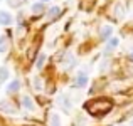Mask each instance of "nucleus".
<instances>
[{
    "mask_svg": "<svg viewBox=\"0 0 133 126\" xmlns=\"http://www.w3.org/2000/svg\"><path fill=\"white\" fill-rule=\"evenodd\" d=\"M113 101L108 97H96V99H89L84 103V111L93 118H103L113 109Z\"/></svg>",
    "mask_w": 133,
    "mask_h": 126,
    "instance_id": "f257e3e1",
    "label": "nucleus"
},
{
    "mask_svg": "<svg viewBox=\"0 0 133 126\" xmlns=\"http://www.w3.org/2000/svg\"><path fill=\"white\" fill-rule=\"evenodd\" d=\"M56 101H57V106L61 108L64 113H69V111L72 109V103H71V99H69L68 94H59Z\"/></svg>",
    "mask_w": 133,
    "mask_h": 126,
    "instance_id": "f03ea898",
    "label": "nucleus"
},
{
    "mask_svg": "<svg viewBox=\"0 0 133 126\" xmlns=\"http://www.w3.org/2000/svg\"><path fill=\"white\" fill-rule=\"evenodd\" d=\"M89 81V76L86 71H79L78 74H76V79H74V87L76 89H83V87H86V84Z\"/></svg>",
    "mask_w": 133,
    "mask_h": 126,
    "instance_id": "7ed1b4c3",
    "label": "nucleus"
},
{
    "mask_svg": "<svg viewBox=\"0 0 133 126\" xmlns=\"http://www.w3.org/2000/svg\"><path fill=\"white\" fill-rule=\"evenodd\" d=\"M118 45H120V39H118V37H111V39H108L106 40V49H104V55L111 54Z\"/></svg>",
    "mask_w": 133,
    "mask_h": 126,
    "instance_id": "20e7f679",
    "label": "nucleus"
},
{
    "mask_svg": "<svg viewBox=\"0 0 133 126\" xmlns=\"http://www.w3.org/2000/svg\"><path fill=\"white\" fill-rule=\"evenodd\" d=\"M113 37V27L111 25H103L99 29V39L101 40H108Z\"/></svg>",
    "mask_w": 133,
    "mask_h": 126,
    "instance_id": "39448f33",
    "label": "nucleus"
},
{
    "mask_svg": "<svg viewBox=\"0 0 133 126\" xmlns=\"http://www.w3.org/2000/svg\"><path fill=\"white\" fill-rule=\"evenodd\" d=\"M14 20L12 13L7 12V10H0V25H10Z\"/></svg>",
    "mask_w": 133,
    "mask_h": 126,
    "instance_id": "423d86ee",
    "label": "nucleus"
},
{
    "mask_svg": "<svg viewBox=\"0 0 133 126\" xmlns=\"http://www.w3.org/2000/svg\"><path fill=\"white\" fill-rule=\"evenodd\" d=\"M0 111H3V113H7V114H15V106H12L10 104V101H2L0 103Z\"/></svg>",
    "mask_w": 133,
    "mask_h": 126,
    "instance_id": "0eeeda50",
    "label": "nucleus"
},
{
    "mask_svg": "<svg viewBox=\"0 0 133 126\" xmlns=\"http://www.w3.org/2000/svg\"><path fill=\"white\" fill-rule=\"evenodd\" d=\"M30 10H32L34 15H41V13H44V12H45V5H44V2H36L32 7H30Z\"/></svg>",
    "mask_w": 133,
    "mask_h": 126,
    "instance_id": "6e6552de",
    "label": "nucleus"
},
{
    "mask_svg": "<svg viewBox=\"0 0 133 126\" xmlns=\"http://www.w3.org/2000/svg\"><path fill=\"white\" fill-rule=\"evenodd\" d=\"M19 89H20V81H19V79H14V81H10V84L7 86V93H9V94L19 93Z\"/></svg>",
    "mask_w": 133,
    "mask_h": 126,
    "instance_id": "1a4fd4ad",
    "label": "nucleus"
},
{
    "mask_svg": "<svg viewBox=\"0 0 133 126\" xmlns=\"http://www.w3.org/2000/svg\"><path fill=\"white\" fill-rule=\"evenodd\" d=\"M22 106L25 108V109H29V111L36 109V104H34V101H32L30 96H22Z\"/></svg>",
    "mask_w": 133,
    "mask_h": 126,
    "instance_id": "9d476101",
    "label": "nucleus"
},
{
    "mask_svg": "<svg viewBox=\"0 0 133 126\" xmlns=\"http://www.w3.org/2000/svg\"><path fill=\"white\" fill-rule=\"evenodd\" d=\"M61 15V7H51L49 9V12H47V19L49 20H54V19H57V17Z\"/></svg>",
    "mask_w": 133,
    "mask_h": 126,
    "instance_id": "9b49d317",
    "label": "nucleus"
},
{
    "mask_svg": "<svg viewBox=\"0 0 133 126\" xmlns=\"http://www.w3.org/2000/svg\"><path fill=\"white\" fill-rule=\"evenodd\" d=\"M9 51V37L0 36V54H5Z\"/></svg>",
    "mask_w": 133,
    "mask_h": 126,
    "instance_id": "f8f14e48",
    "label": "nucleus"
},
{
    "mask_svg": "<svg viewBox=\"0 0 133 126\" xmlns=\"http://www.w3.org/2000/svg\"><path fill=\"white\" fill-rule=\"evenodd\" d=\"M49 126H61V118H59L57 113L49 114Z\"/></svg>",
    "mask_w": 133,
    "mask_h": 126,
    "instance_id": "ddd939ff",
    "label": "nucleus"
},
{
    "mask_svg": "<svg viewBox=\"0 0 133 126\" xmlns=\"http://www.w3.org/2000/svg\"><path fill=\"white\" fill-rule=\"evenodd\" d=\"M9 79V69L7 67H0V84L5 82Z\"/></svg>",
    "mask_w": 133,
    "mask_h": 126,
    "instance_id": "4468645a",
    "label": "nucleus"
},
{
    "mask_svg": "<svg viewBox=\"0 0 133 126\" xmlns=\"http://www.w3.org/2000/svg\"><path fill=\"white\" fill-rule=\"evenodd\" d=\"M74 64H76V62H74V57H72V55L69 54L68 57L64 59V67H66V69H68V67H72Z\"/></svg>",
    "mask_w": 133,
    "mask_h": 126,
    "instance_id": "2eb2a0df",
    "label": "nucleus"
},
{
    "mask_svg": "<svg viewBox=\"0 0 133 126\" xmlns=\"http://www.w3.org/2000/svg\"><path fill=\"white\" fill-rule=\"evenodd\" d=\"M45 64V54H41L37 59V69H42V66Z\"/></svg>",
    "mask_w": 133,
    "mask_h": 126,
    "instance_id": "dca6fc26",
    "label": "nucleus"
},
{
    "mask_svg": "<svg viewBox=\"0 0 133 126\" xmlns=\"http://www.w3.org/2000/svg\"><path fill=\"white\" fill-rule=\"evenodd\" d=\"M34 86H36L37 91L42 89V84H41V79H39V78H34Z\"/></svg>",
    "mask_w": 133,
    "mask_h": 126,
    "instance_id": "f3484780",
    "label": "nucleus"
},
{
    "mask_svg": "<svg viewBox=\"0 0 133 126\" xmlns=\"http://www.w3.org/2000/svg\"><path fill=\"white\" fill-rule=\"evenodd\" d=\"M7 2H9V5H10V7H14V9L20 5V0H7Z\"/></svg>",
    "mask_w": 133,
    "mask_h": 126,
    "instance_id": "a211bd4d",
    "label": "nucleus"
},
{
    "mask_svg": "<svg viewBox=\"0 0 133 126\" xmlns=\"http://www.w3.org/2000/svg\"><path fill=\"white\" fill-rule=\"evenodd\" d=\"M130 59H131V61H133V49H131V55H130Z\"/></svg>",
    "mask_w": 133,
    "mask_h": 126,
    "instance_id": "6ab92c4d",
    "label": "nucleus"
},
{
    "mask_svg": "<svg viewBox=\"0 0 133 126\" xmlns=\"http://www.w3.org/2000/svg\"><path fill=\"white\" fill-rule=\"evenodd\" d=\"M130 126H133V120H131V121H130Z\"/></svg>",
    "mask_w": 133,
    "mask_h": 126,
    "instance_id": "aec40b11",
    "label": "nucleus"
},
{
    "mask_svg": "<svg viewBox=\"0 0 133 126\" xmlns=\"http://www.w3.org/2000/svg\"><path fill=\"white\" fill-rule=\"evenodd\" d=\"M41 2H49V0H41Z\"/></svg>",
    "mask_w": 133,
    "mask_h": 126,
    "instance_id": "412c9836",
    "label": "nucleus"
},
{
    "mask_svg": "<svg viewBox=\"0 0 133 126\" xmlns=\"http://www.w3.org/2000/svg\"><path fill=\"white\" fill-rule=\"evenodd\" d=\"M121 126H123V124H121Z\"/></svg>",
    "mask_w": 133,
    "mask_h": 126,
    "instance_id": "4be33fe9",
    "label": "nucleus"
}]
</instances>
